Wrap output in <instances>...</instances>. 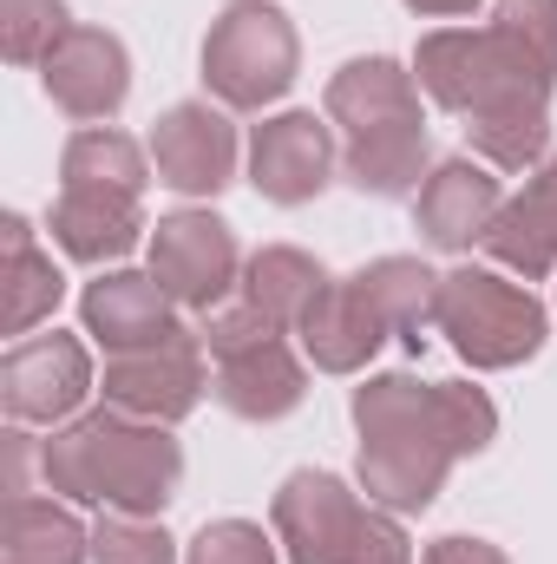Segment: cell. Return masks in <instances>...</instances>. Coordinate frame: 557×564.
<instances>
[{"mask_svg":"<svg viewBox=\"0 0 557 564\" xmlns=\"http://www.w3.org/2000/svg\"><path fill=\"white\" fill-rule=\"evenodd\" d=\"M361 426V492L387 512H426L452 473V459L485 453L499 433V408L472 381H414L374 375L354 388Z\"/></svg>","mask_w":557,"mask_h":564,"instance_id":"cell-1","label":"cell"},{"mask_svg":"<svg viewBox=\"0 0 557 564\" xmlns=\"http://www.w3.org/2000/svg\"><path fill=\"white\" fill-rule=\"evenodd\" d=\"M40 473L53 492L79 506L157 519L184 479V446L171 440V426L132 421L119 408H92V414L53 426V440H40Z\"/></svg>","mask_w":557,"mask_h":564,"instance_id":"cell-2","label":"cell"},{"mask_svg":"<svg viewBox=\"0 0 557 564\" xmlns=\"http://www.w3.org/2000/svg\"><path fill=\"white\" fill-rule=\"evenodd\" d=\"M197 335H204V355H210V394H217L237 421H282V414L302 408L308 368H302L295 348L282 341L288 328H276L256 302L210 308Z\"/></svg>","mask_w":557,"mask_h":564,"instance_id":"cell-3","label":"cell"},{"mask_svg":"<svg viewBox=\"0 0 557 564\" xmlns=\"http://www.w3.org/2000/svg\"><path fill=\"white\" fill-rule=\"evenodd\" d=\"M419 93L459 119H479L512 99H551V79L499 33V26H439L414 53Z\"/></svg>","mask_w":557,"mask_h":564,"instance_id":"cell-4","label":"cell"},{"mask_svg":"<svg viewBox=\"0 0 557 564\" xmlns=\"http://www.w3.org/2000/svg\"><path fill=\"white\" fill-rule=\"evenodd\" d=\"M433 328L452 341L459 361L472 368H518L545 348V302L518 282H505L499 270H452L439 276V308H433Z\"/></svg>","mask_w":557,"mask_h":564,"instance_id":"cell-5","label":"cell"},{"mask_svg":"<svg viewBox=\"0 0 557 564\" xmlns=\"http://www.w3.org/2000/svg\"><path fill=\"white\" fill-rule=\"evenodd\" d=\"M295 26L270 0H237L210 20L204 40V86L230 106V112H263L295 86Z\"/></svg>","mask_w":557,"mask_h":564,"instance_id":"cell-6","label":"cell"},{"mask_svg":"<svg viewBox=\"0 0 557 564\" xmlns=\"http://www.w3.org/2000/svg\"><path fill=\"white\" fill-rule=\"evenodd\" d=\"M92 394V355L79 335H33L13 341L0 361V408L13 426H59Z\"/></svg>","mask_w":557,"mask_h":564,"instance_id":"cell-7","label":"cell"},{"mask_svg":"<svg viewBox=\"0 0 557 564\" xmlns=\"http://www.w3.org/2000/svg\"><path fill=\"white\" fill-rule=\"evenodd\" d=\"M106 408L132 414V421H151V426H177L210 388L204 375V335L177 328L171 341L157 348H132V355H112L106 361Z\"/></svg>","mask_w":557,"mask_h":564,"instance_id":"cell-8","label":"cell"},{"mask_svg":"<svg viewBox=\"0 0 557 564\" xmlns=\"http://www.w3.org/2000/svg\"><path fill=\"white\" fill-rule=\"evenodd\" d=\"M151 276L171 289L177 308L210 315L230 295V282H237V237H230V224L210 217V210L157 217V230H151Z\"/></svg>","mask_w":557,"mask_h":564,"instance_id":"cell-9","label":"cell"},{"mask_svg":"<svg viewBox=\"0 0 557 564\" xmlns=\"http://www.w3.org/2000/svg\"><path fill=\"white\" fill-rule=\"evenodd\" d=\"M40 86H46V99L66 112V119H112L119 106H125V93H132V53H125V40L119 33H106V26H73L53 53H46V66H40Z\"/></svg>","mask_w":557,"mask_h":564,"instance_id":"cell-10","label":"cell"},{"mask_svg":"<svg viewBox=\"0 0 557 564\" xmlns=\"http://www.w3.org/2000/svg\"><path fill=\"white\" fill-rule=\"evenodd\" d=\"M151 164H157V184H171L184 197H217L237 177V126L217 106L184 99V106L157 112V126H151Z\"/></svg>","mask_w":557,"mask_h":564,"instance_id":"cell-11","label":"cell"},{"mask_svg":"<svg viewBox=\"0 0 557 564\" xmlns=\"http://www.w3.org/2000/svg\"><path fill=\"white\" fill-rule=\"evenodd\" d=\"M361 499L335 479V473H288L276 492V506H270V525H276V545L288 564H335L341 558V545L354 539V525H361Z\"/></svg>","mask_w":557,"mask_h":564,"instance_id":"cell-12","label":"cell"},{"mask_svg":"<svg viewBox=\"0 0 557 564\" xmlns=\"http://www.w3.org/2000/svg\"><path fill=\"white\" fill-rule=\"evenodd\" d=\"M79 322L92 341H106V355H132V348H157L177 335V302L151 270H112V276L86 282Z\"/></svg>","mask_w":557,"mask_h":564,"instance_id":"cell-13","label":"cell"},{"mask_svg":"<svg viewBox=\"0 0 557 564\" xmlns=\"http://www.w3.org/2000/svg\"><path fill=\"white\" fill-rule=\"evenodd\" d=\"M335 171V139L315 112H276L270 126H256L250 139V184L270 197V204H308L321 197Z\"/></svg>","mask_w":557,"mask_h":564,"instance_id":"cell-14","label":"cell"},{"mask_svg":"<svg viewBox=\"0 0 557 564\" xmlns=\"http://www.w3.org/2000/svg\"><path fill=\"white\" fill-rule=\"evenodd\" d=\"M295 335H302V355L321 368V375H361L368 361H374V348L387 341V322L374 315V302L361 295V282H335L308 302V315L295 322Z\"/></svg>","mask_w":557,"mask_h":564,"instance_id":"cell-15","label":"cell"},{"mask_svg":"<svg viewBox=\"0 0 557 564\" xmlns=\"http://www.w3.org/2000/svg\"><path fill=\"white\" fill-rule=\"evenodd\" d=\"M499 177L485 171V164H472V158H446V164H433V177L419 184V237L433 243V250H472L479 237H485V224L499 217Z\"/></svg>","mask_w":557,"mask_h":564,"instance_id":"cell-16","label":"cell"},{"mask_svg":"<svg viewBox=\"0 0 557 564\" xmlns=\"http://www.w3.org/2000/svg\"><path fill=\"white\" fill-rule=\"evenodd\" d=\"M328 119L348 132V139H374V132H394V126H426L419 119V86L407 66L394 59H348L335 79H328Z\"/></svg>","mask_w":557,"mask_h":564,"instance_id":"cell-17","label":"cell"},{"mask_svg":"<svg viewBox=\"0 0 557 564\" xmlns=\"http://www.w3.org/2000/svg\"><path fill=\"white\" fill-rule=\"evenodd\" d=\"M139 197H112V191H59L53 204V243L73 263H119L139 250Z\"/></svg>","mask_w":557,"mask_h":564,"instance_id":"cell-18","label":"cell"},{"mask_svg":"<svg viewBox=\"0 0 557 564\" xmlns=\"http://www.w3.org/2000/svg\"><path fill=\"white\" fill-rule=\"evenodd\" d=\"M426 164H433L426 126H394V132H374V139H348V151H341V171H348V184L361 197H407L419 177H433Z\"/></svg>","mask_w":557,"mask_h":564,"instance_id":"cell-19","label":"cell"},{"mask_svg":"<svg viewBox=\"0 0 557 564\" xmlns=\"http://www.w3.org/2000/svg\"><path fill=\"white\" fill-rule=\"evenodd\" d=\"M92 558V532L53 506V499H7V545H0V564H86Z\"/></svg>","mask_w":557,"mask_h":564,"instance_id":"cell-20","label":"cell"},{"mask_svg":"<svg viewBox=\"0 0 557 564\" xmlns=\"http://www.w3.org/2000/svg\"><path fill=\"white\" fill-rule=\"evenodd\" d=\"M0 230H7V270H0L7 308H0V322H7V335H33V328H40V322L59 308L66 276L53 270V257H46V250H33V230H26V217H7Z\"/></svg>","mask_w":557,"mask_h":564,"instance_id":"cell-21","label":"cell"},{"mask_svg":"<svg viewBox=\"0 0 557 564\" xmlns=\"http://www.w3.org/2000/svg\"><path fill=\"white\" fill-rule=\"evenodd\" d=\"M361 295L374 302V315L387 322V335H407V341H426L433 328V308H439V276L419 263V257H381L361 270Z\"/></svg>","mask_w":557,"mask_h":564,"instance_id":"cell-22","label":"cell"},{"mask_svg":"<svg viewBox=\"0 0 557 564\" xmlns=\"http://www.w3.org/2000/svg\"><path fill=\"white\" fill-rule=\"evenodd\" d=\"M321 289H328V270H321L308 250H288V243L256 250L250 270H243V302H256L276 328H295Z\"/></svg>","mask_w":557,"mask_h":564,"instance_id":"cell-23","label":"cell"},{"mask_svg":"<svg viewBox=\"0 0 557 564\" xmlns=\"http://www.w3.org/2000/svg\"><path fill=\"white\" fill-rule=\"evenodd\" d=\"M466 139L485 164H505V171H525L545 158L551 144V99H512V106H492L479 119H466Z\"/></svg>","mask_w":557,"mask_h":564,"instance_id":"cell-24","label":"cell"},{"mask_svg":"<svg viewBox=\"0 0 557 564\" xmlns=\"http://www.w3.org/2000/svg\"><path fill=\"white\" fill-rule=\"evenodd\" d=\"M479 243H485V257H492L499 270H512V276H525V282H538V276L557 270V230L545 224V210H538L525 191L499 204V217L485 224Z\"/></svg>","mask_w":557,"mask_h":564,"instance_id":"cell-25","label":"cell"},{"mask_svg":"<svg viewBox=\"0 0 557 564\" xmlns=\"http://www.w3.org/2000/svg\"><path fill=\"white\" fill-rule=\"evenodd\" d=\"M59 177L66 191H112V197H139L144 191V151L125 132H73L66 158H59Z\"/></svg>","mask_w":557,"mask_h":564,"instance_id":"cell-26","label":"cell"},{"mask_svg":"<svg viewBox=\"0 0 557 564\" xmlns=\"http://www.w3.org/2000/svg\"><path fill=\"white\" fill-rule=\"evenodd\" d=\"M73 33L66 0H0V46L13 66H46V53Z\"/></svg>","mask_w":557,"mask_h":564,"instance_id":"cell-27","label":"cell"},{"mask_svg":"<svg viewBox=\"0 0 557 564\" xmlns=\"http://www.w3.org/2000/svg\"><path fill=\"white\" fill-rule=\"evenodd\" d=\"M492 26L557 86V0H499L492 7Z\"/></svg>","mask_w":557,"mask_h":564,"instance_id":"cell-28","label":"cell"},{"mask_svg":"<svg viewBox=\"0 0 557 564\" xmlns=\"http://www.w3.org/2000/svg\"><path fill=\"white\" fill-rule=\"evenodd\" d=\"M92 564H177L171 539L157 519H132V512H106L92 525Z\"/></svg>","mask_w":557,"mask_h":564,"instance_id":"cell-29","label":"cell"},{"mask_svg":"<svg viewBox=\"0 0 557 564\" xmlns=\"http://www.w3.org/2000/svg\"><path fill=\"white\" fill-rule=\"evenodd\" d=\"M184 564H276V539L250 519H217L190 539V558Z\"/></svg>","mask_w":557,"mask_h":564,"instance_id":"cell-30","label":"cell"},{"mask_svg":"<svg viewBox=\"0 0 557 564\" xmlns=\"http://www.w3.org/2000/svg\"><path fill=\"white\" fill-rule=\"evenodd\" d=\"M335 564H414V545H407V532H401V512H387V506L368 499L354 539L341 545V558Z\"/></svg>","mask_w":557,"mask_h":564,"instance_id":"cell-31","label":"cell"},{"mask_svg":"<svg viewBox=\"0 0 557 564\" xmlns=\"http://www.w3.org/2000/svg\"><path fill=\"white\" fill-rule=\"evenodd\" d=\"M419 564H512L499 545H485V539H433L426 552H419Z\"/></svg>","mask_w":557,"mask_h":564,"instance_id":"cell-32","label":"cell"},{"mask_svg":"<svg viewBox=\"0 0 557 564\" xmlns=\"http://www.w3.org/2000/svg\"><path fill=\"white\" fill-rule=\"evenodd\" d=\"M525 197H532V204L545 210V224H551V230H557V151H551V158H545V164H538V177L525 184Z\"/></svg>","mask_w":557,"mask_h":564,"instance_id":"cell-33","label":"cell"},{"mask_svg":"<svg viewBox=\"0 0 557 564\" xmlns=\"http://www.w3.org/2000/svg\"><path fill=\"white\" fill-rule=\"evenodd\" d=\"M414 13H426V20H459V13H472L479 0H407Z\"/></svg>","mask_w":557,"mask_h":564,"instance_id":"cell-34","label":"cell"}]
</instances>
